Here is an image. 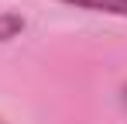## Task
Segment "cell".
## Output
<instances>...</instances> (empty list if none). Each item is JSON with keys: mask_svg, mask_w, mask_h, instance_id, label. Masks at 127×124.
<instances>
[{"mask_svg": "<svg viewBox=\"0 0 127 124\" xmlns=\"http://www.w3.org/2000/svg\"><path fill=\"white\" fill-rule=\"evenodd\" d=\"M65 7L76 10H93V14H113V17H127V0H62Z\"/></svg>", "mask_w": 127, "mask_h": 124, "instance_id": "obj_1", "label": "cell"}, {"mask_svg": "<svg viewBox=\"0 0 127 124\" xmlns=\"http://www.w3.org/2000/svg\"><path fill=\"white\" fill-rule=\"evenodd\" d=\"M24 31V17L21 14H14V10H0V45L10 38H17Z\"/></svg>", "mask_w": 127, "mask_h": 124, "instance_id": "obj_2", "label": "cell"}, {"mask_svg": "<svg viewBox=\"0 0 127 124\" xmlns=\"http://www.w3.org/2000/svg\"><path fill=\"white\" fill-rule=\"evenodd\" d=\"M120 100H124V107H127V83L120 86Z\"/></svg>", "mask_w": 127, "mask_h": 124, "instance_id": "obj_3", "label": "cell"}, {"mask_svg": "<svg viewBox=\"0 0 127 124\" xmlns=\"http://www.w3.org/2000/svg\"><path fill=\"white\" fill-rule=\"evenodd\" d=\"M0 124H7V121H3V117H0Z\"/></svg>", "mask_w": 127, "mask_h": 124, "instance_id": "obj_4", "label": "cell"}]
</instances>
